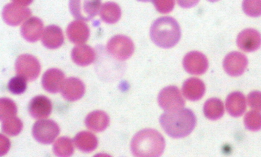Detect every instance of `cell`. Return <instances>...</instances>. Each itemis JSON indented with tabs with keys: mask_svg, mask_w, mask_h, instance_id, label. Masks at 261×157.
I'll return each instance as SVG.
<instances>
[{
	"mask_svg": "<svg viewBox=\"0 0 261 157\" xmlns=\"http://www.w3.org/2000/svg\"><path fill=\"white\" fill-rule=\"evenodd\" d=\"M64 39L61 29L53 25L48 26L45 28L42 38V42L46 48L55 49L62 45Z\"/></svg>",
	"mask_w": 261,
	"mask_h": 157,
	"instance_id": "obj_20",
	"label": "cell"
},
{
	"mask_svg": "<svg viewBox=\"0 0 261 157\" xmlns=\"http://www.w3.org/2000/svg\"><path fill=\"white\" fill-rule=\"evenodd\" d=\"M15 4L22 6H27L29 5L33 0H12Z\"/></svg>",
	"mask_w": 261,
	"mask_h": 157,
	"instance_id": "obj_35",
	"label": "cell"
},
{
	"mask_svg": "<svg viewBox=\"0 0 261 157\" xmlns=\"http://www.w3.org/2000/svg\"><path fill=\"white\" fill-rule=\"evenodd\" d=\"M205 86L203 82L199 78L191 77L183 83L182 92L186 98L190 101H197L204 95Z\"/></svg>",
	"mask_w": 261,
	"mask_h": 157,
	"instance_id": "obj_18",
	"label": "cell"
},
{
	"mask_svg": "<svg viewBox=\"0 0 261 157\" xmlns=\"http://www.w3.org/2000/svg\"><path fill=\"white\" fill-rule=\"evenodd\" d=\"M53 150L55 154L58 156H70L74 152L72 141L67 137H60L54 143Z\"/></svg>",
	"mask_w": 261,
	"mask_h": 157,
	"instance_id": "obj_26",
	"label": "cell"
},
{
	"mask_svg": "<svg viewBox=\"0 0 261 157\" xmlns=\"http://www.w3.org/2000/svg\"><path fill=\"white\" fill-rule=\"evenodd\" d=\"M17 75L21 76L28 81H33L38 77L41 66L38 60L30 54H22L17 58L15 64Z\"/></svg>",
	"mask_w": 261,
	"mask_h": 157,
	"instance_id": "obj_7",
	"label": "cell"
},
{
	"mask_svg": "<svg viewBox=\"0 0 261 157\" xmlns=\"http://www.w3.org/2000/svg\"><path fill=\"white\" fill-rule=\"evenodd\" d=\"M31 15V11L30 9L15 3L6 5L2 13L5 22L12 26L19 25Z\"/></svg>",
	"mask_w": 261,
	"mask_h": 157,
	"instance_id": "obj_10",
	"label": "cell"
},
{
	"mask_svg": "<svg viewBox=\"0 0 261 157\" xmlns=\"http://www.w3.org/2000/svg\"><path fill=\"white\" fill-rule=\"evenodd\" d=\"M160 124L170 137L181 138L190 134L196 124L194 113L188 108L166 111L160 117Z\"/></svg>",
	"mask_w": 261,
	"mask_h": 157,
	"instance_id": "obj_1",
	"label": "cell"
},
{
	"mask_svg": "<svg viewBox=\"0 0 261 157\" xmlns=\"http://www.w3.org/2000/svg\"><path fill=\"white\" fill-rule=\"evenodd\" d=\"M207 1H209L210 2H217V1H218L219 0H207Z\"/></svg>",
	"mask_w": 261,
	"mask_h": 157,
	"instance_id": "obj_37",
	"label": "cell"
},
{
	"mask_svg": "<svg viewBox=\"0 0 261 157\" xmlns=\"http://www.w3.org/2000/svg\"><path fill=\"white\" fill-rule=\"evenodd\" d=\"M139 1L143 2H151L152 0H138Z\"/></svg>",
	"mask_w": 261,
	"mask_h": 157,
	"instance_id": "obj_36",
	"label": "cell"
},
{
	"mask_svg": "<svg viewBox=\"0 0 261 157\" xmlns=\"http://www.w3.org/2000/svg\"><path fill=\"white\" fill-rule=\"evenodd\" d=\"M182 64L186 72L193 75L204 74L208 66L206 56L198 51H192L187 53L183 59Z\"/></svg>",
	"mask_w": 261,
	"mask_h": 157,
	"instance_id": "obj_9",
	"label": "cell"
},
{
	"mask_svg": "<svg viewBox=\"0 0 261 157\" xmlns=\"http://www.w3.org/2000/svg\"><path fill=\"white\" fill-rule=\"evenodd\" d=\"M43 30L42 21L37 17L33 16L23 24L21 27L20 33L27 41L34 42L40 38Z\"/></svg>",
	"mask_w": 261,
	"mask_h": 157,
	"instance_id": "obj_16",
	"label": "cell"
},
{
	"mask_svg": "<svg viewBox=\"0 0 261 157\" xmlns=\"http://www.w3.org/2000/svg\"><path fill=\"white\" fill-rule=\"evenodd\" d=\"M156 10L161 13H167L171 12L174 8V0H152Z\"/></svg>",
	"mask_w": 261,
	"mask_h": 157,
	"instance_id": "obj_32",
	"label": "cell"
},
{
	"mask_svg": "<svg viewBox=\"0 0 261 157\" xmlns=\"http://www.w3.org/2000/svg\"><path fill=\"white\" fill-rule=\"evenodd\" d=\"M150 36L152 41L163 48H170L176 45L181 36L177 21L170 16H163L155 20L151 26Z\"/></svg>",
	"mask_w": 261,
	"mask_h": 157,
	"instance_id": "obj_3",
	"label": "cell"
},
{
	"mask_svg": "<svg viewBox=\"0 0 261 157\" xmlns=\"http://www.w3.org/2000/svg\"><path fill=\"white\" fill-rule=\"evenodd\" d=\"M101 0H69V7L72 16L76 19L89 21L98 13Z\"/></svg>",
	"mask_w": 261,
	"mask_h": 157,
	"instance_id": "obj_4",
	"label": "cell"
},
{
	"mask_svg": "<svg viewBox=\"0 0 261 157\" xmlns=\"http://www.w3.org/2000/svg\"><path fill=\"white\" fill-rule=\"evenodd\" d=\"M110 119L102 110H95L89 113L85 118V123L90 130L98 132L105 130L108 126Z\"/></svg>",
	"mask_w": 261,
	"mask_h": 157,
	"instance_id": "obj_22",
	"label": "cell"
},
{
	"mask_svg": "<svg viewBox=\"0 0 261 157\" xmlns=\"http://www.w3.org/2000/svg\"><path fill=\"white\" fill-rule=\"evenodd\" d=\"M101 19L108 24H114L120 19L121 11L120 7L114 2H107L103 4L100 10Z\"/></svg>",
	"mask_w": 261,
	"mask_h": 157,
	"instance_id": "obj_25",
	"label": "cell"
},
{
	"mask_svg": "<svg viewBox=\"0 0 261 157\" xmlns=\"http://www.w3.org/2000/svg\"><path fill=\"white\" fill-rule=\"evenodd\" d=\"M177 4L182 8H189L196 5L199 0H176Z\"/></svg>",
	"mask_w": 261,
	"mask_h": 157,
	"instance_id": "obj_34",
	"label": "cell"
},
{
	"mask_svg": "<svg viewBox=\"0 0 261 157\" xmlns=\"http://www.w3.org/2000/svg\"><path fill=\"white\" fill-rule=\"evenodd\" d=\"M203 113L205 116L210 120L219 119L224 113V104L218 98H210L206 100L204 104Z\"/></svg>",
	"mask_w": 261,
	"mask_h": 157,
	"instance_id": "obj_24",
	"label": "cell"
},
{
	"mask_svg": "<svg viewBox=\"0 0 261 157\" xmlns=\"http://www.w3.org/2000/svg\"><path fill=\"white\" fill-rule=\"evenodd\" d=\"M2 122L3 131L10 136L18 135L23 128L22 122L16 116L5 119Z\"/></svg>",
	"mask_w": 261,
	"mask_h": 157,
	"instance_id": "obj_27",
	"label": "cell"
},
{
	"mask_svg": "<svg viewBox=\"0 0 261 157\" xmlns=\"http://www.w3.org/2000/svg\"><path fill=\"white\" fill-rule=\"evenodd\" d=\"M134 49L133 41L129 37L122 35L113 36L108 41L107 45L109 53L119 60H125L129 58Z\"/></svg>",
	"mask_w": 261,
	"mask_h": 157,
	"instance_id": "obj_6",
	"label": "cell"
},
{
	"mask_svg": "<svg viewBox=\"0 0 261 157\" xmlns=\"http://www.w3.org/2000/svg\"><path fill=\"white\" fill-rule=\"evenodd\" d=\"M28 110L30 116L35 119L46 118L51 113L52 103L47 97L38 95L30 101Z\"/></svg>",
	"mask_w": 261,
	"mask_h": 157,
	"instance_id": "obj_13",
	"label": "cell"
},
{
	"mask_svg": "<svg viewBox=\"0 0 261 157\" xmlns=\"http://www.w3.org/2000/svg\"><path fill=\"white\" fill-rule=\"evenodd\" d=\"M62 97L69 101L80 99L85 92V86L80 79L70 77L65 80L61 89Z\"/></svg>",
	"mask_w": 261,
	"mask_h": 157,
	"instance_id": "obj_14",
	"label": "cell"
},
{
	"mask_svg": "<svg viewBox=\"0 0 261 157\" xmlns=\"http://www.w3.org/2000/svg\"><path fill=\"white\" fill-rule=\"evenodd\" d=\"M68 39L75 44H82L86 42L90 35L88 26L81 20H74L70 23L66 29Z\"/></svg>",
	"mask_w": 261,
	"mask_h": 157,
	"instance_id": "obj_17",
	"label": "cell"
},
{
	"mask_svg": "<svg viewBox=\"0 0 261 157\" xmlns=\"http://www.w3.org/2000/svg\"><path fill=\"white\" fill-rule=\"evenodd\" d=\"M74 143L75 146L84 152H90L97 147L98 141L97 137L92 132L82 131L74 137Z\"/></svg>",
	"mask_w": 261,
	"mask_h": 157,
	"instance_id": "obj_23",
	"label": "cell"
},
{
	"mask_svg": "<svg viewBox=\"0 0 261 157\" xmlns=\"http://www.w3.org/2000/svg\"><path fill=\"white\" fill-rule=\"evenodd\" d=\"M237 43L238 47L243 51H254L261 46V34L254 29H244L238 35Z\"/></svg>",
	"mask_w": 261,
	"mask_h": 157,
	"instance_id": "obj_12",
	"label": "cell"
},
{
	"mask_svg": "<svg viewBox=\"0 0 261 157\" xmlns=\"http://www.w3.org/2000/svg\"><path fill=\"white\" fill-rule=\"evenodd\" d=\"M244 123L245 127L252 131L261 129V113L256 110L247 112L244 116Z\"/></svg>",
	"mask_w": 261,
	"mask_h": 157,
	"instance_id": "obj_29",
	"label": "cell"
},
{
	"mask_svg": "<svg viewBox=\"0 0 261 157\" xmlns=\"http://www.w3.org/2000/svg\"><path fill=\"white\" fill-rule=\"evenodd\" d=\"M59 133L58 125L50 119L38 120L34 123L32 128V134L34 139L43 144L52 143Z\"/></svg>",
	"mask_w": 261,
	"mask_h": 157,
	"instance_id": "obj_5",
	"label": "cell"
},
{
	"mask_svg": "<svg viewBox=\"0 0 261 157\" xmlns=\"http://www.w3.org/2000/svg\"><path fill=\"white\" fill-rule=\"evenodd\" d=\"M226 108L228 114L233 117L242 116L246 109V100L245 96L240 92H233L227 97Z\"/></svg>",
	"mask_w": 261,
	"mask_h": 157,
	"instance_id": "obj_19",
	"label": "cell"
},
{
	"mask_svg": "<svg viewBox=\"0 0 261 157\" xmlns=\"http://www.w3.org/2000/svg\"><path fill=\"white\" fill-rule=\"evenodd\" d=\"M165 147L163 136L156 130L147 128L138 131L130 144L132 153L138 157H157L161 155Z\"/></svg>",
	"mask_w": 261,
	"mask_h": 157,
	"instance_id": "obj_2",
	"label": "cell"
},
{
	"mask_svg": "<svg viewBox=\"0 0 261 157\" xmlns=\"http://www.w3.org/2000/svg\"><path fill=\"white\" fill-rule=\"evenodd\" d=\"M65 81V75L59 69L52 68L47 70L43 75L42 85L47 92L57 93L61 91Z\"/></svg>",
	"mask_w": 261,
	"mask_h": 157,
	"instance_id": "obj_15",
	"label": "cell"
},
{
	"mask_svg": "<svg viewBox=\"0 0 261 157\" xmlns=\"http://www.w3.org/2000/svg\"><path fill=\"white\" fill-rule=\"evenodd\" d=\"M17 108L15 102L8 98H2L0 100L1 121L15 116Z\"/></svg>",
	"mask_w": 261,
	"mask_h": 157,
	"instance_id": "obj_28",
	"label": "cell"
},
{
	"mask_svg": "<svg viewBox=\"0 0 261 157\" xmlns=\"http://www.w3.org/2000/svg\"><path fill=\"white\" fill-rule=\"evenodd\" d=\"M158 101L160 106L166 111L182 108L185 100L179 89L175 86H168L159 93Z\"/></svg>",
	"mask_w": 261,
	"mask_h": 157,
	"instance_id": "obj_8",
	"label": "cell"
},
{
	"mask_svg": "<svg viewBox=\"0 0 261 157\" xmlns=\"http://www.w3.org/2000/svg\"><path fill=\"white\" fill-rule=\"evenodd\" d=\"M96 54L91 47L86 44H79L74 47L71 51V58L77 65L87 66L95 60Z\"/></svg>",
	"mask_w": 261,
	"mask_h": 157,
	"instance_id": "obj_21",
	"label": "cell"
},
{
	"mask_svg": "<svg viewBox=\"0 0 261 157\" xmlns=\"http://www.w3.org/2000/svg\"><path fill=\"white\" fill-rule=\"evenodd\" d=\"M248 65L246 56L239 52L233 51L228 53L224 58L223 66L225 71L230 76L236 77L245 72Z\"/></svg>",
	"mask_w": 261,
	"mask_h": 157,
	"instance_id": "obj_11",
	"label": "cell"
},
{
	"mask_svg": "<svg viewBox=\"0 0 261 157\" xmlns=\"http://www.w3.org/2000/svg\"><path fill=\"white\" fill-rule=\"evenodd\" d=\"M27 86V80L23 77L17 75L9 80L8 88L13 94L20 95L25 92Z\"/></svg>",
	"mask_w": 261,
	"mask_h": 157,
	"instance_id": "obj_30",
	"label": "cell"
},
{
	"mask_svg": "<svg viewBox=\"0 0 261 157\" xmlns=\"http://www.w3.org/2000/svg\"><path fill=\"white\" fill-rule=\"evenodd\" d=\"M242 8L249 16L258 17L261 15V0H243Z\"/></svg>",
	"mask_w": 261,
	"mask_h": 157,
	"instance_id": "obj_31",
	"label": "cell"
},
{
	"mask_svg": "<svg viewBox=\"0 0 261 157\" xmlns=\"http://www.w3.org/2000/svg\"><path fill=\"white\" fill-rule=\"evenodd\" d=\"M247 102L251 108L261 111V92L257 91L250 92L247 97Z\"/></svg>",
	"mask_w": 261,
	"mask_h": 157,
	"instance_id": "obj_33",
	"label": "cell"
}]
</instances>
